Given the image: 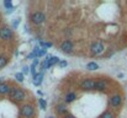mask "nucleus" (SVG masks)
<instances>
[{"label": "nucleus", "instance_id": "obj_7", "mask_svg": "<svg viewBox=\"0 0 127 118\" xmlns=\"http://www.w3.org/2000/svg\"><path fill=\"white\" fill-rule=\"evenodd\" d=\"M80 89L84 90V91H90V90H94L95 89V80L94 79H84L81 82H80Z\"/></svg>", "mask_w": 127, "mask_h": 118}, {"label": "nucleus", "instance_id": "obj_1", "mask_svg": "<svg viewBox=\"0 0 127 118\" xmlns=\"http://www.w3.org/2000/svg\"><path fill=\"white\" fill-rule=\"evenodd\" d=\"M9 98L13 101V102H16V103H19V102H22V101H25L26 100V92H25V90L24 89H21V87H11V91L9 92Z\"/></svg>", "mask_w": 127, "mask_h": 118}, {"label": "nucleus", "instance_id": "obj_17", "mask_svg": "<svg viewBox=\"0 0 127 118\" xmlns=\"http://www.w3.org/2000/svg\"><path fill=\"white\" fill-rule=\"evenodd\" d=\"M99 118H113V114H112L110 111H105Z\"/></svg>", "mask_w": 127, "mask_h": 118}, {"label": "nucleus", "instance_id": "obj_15", "mask_svg": "<svg viewBox=\"0 0 127 118\" xmlns=\"http://www.w3.org/2000/svg\"><path fill=\"white\" fill-rule=\"evenodd\" d=\"M9 63V58L5 55H0V69H3L4 66H6Z\"/></svg>", "mask_w": 127, "mask_h": 118}, {"label": "nucleus", "instance_id": "obj_13", "mask_svg": "<svg viewBox=\"0 0 127 118\" xmlns=\"http://www.w3.org/2000/svg\"><path fill=\"white\" fill-rule=\"evenodd\" d=\"M56 112L58 113V114H61V116H67V112H68V109H67V107L64 106V105H57L56 106Z\"/></svg>", "mask_w": 127, "mask_h": 118}, {"label": "nucleus", "instance_id": "obj_10", "mask_svg": "<svg viewBox=\"0 0 127 118\" xmlns=\"http://www.w3.org/2000/svg\"><path fill=\"white\" fill-rule=\"evenodd\" d=\"M11 91V86L5 82V81H1L0 82V95L4 96V95H9V92Z\"/></svg>", "mask_w": 127, "mask_h": 118}, {"label": "nucleus", "instance_id": "obj_20", "mask_svg": "<svg viewBox=\"0 0 127 118\" xmlns=\"http://www.w3.org/2000/svg\"><path fill=\"white\" fill-rule=\"evenodd\" d=\"M4 5H5V8H8V9H11V8H13V4H11L10 1H5Z\"/></svg>", "mask_w": 127, "mask_h": 118}, {"label": "nucleus", "instance_id": "obj_3", "mask_svg": "<svg viewBox=\"0 0 127 118\" xmlns=\"http://www.w3.org/2000/svg\"><path fill=\"white\" fill-rule=\"evenodd\" d=\"M30 20H31V22H32L33 25L38 26V25H42V24L46 21V15H45V13H42V11H35V13H32Z\"/></svg>", "mask_w": 127, "mask_h": 118}, {"label": "nucleus", "instance_id": "obj_8", "mask_svg": "<svg viewBox=\"0 0 127 118\" xmlns=\"http://www.w3.org/2000/svg\"><path fill=\"white\" fill-rule=\"evenodd\" d=\"M121 102H122V97H121L118 93H115V95L110 96V98H109V105H110L111 107H113V108L118 107V106L121 105Z\"/></svg>", "mask_w": 127, "mask_h": 118}, {"label": "nucleus", "instance_id": "obj_4", "mask_svg": "<svg viewBox=\"0 0 127 118\" xmlns=\"http://www.w3.org/2000/svg\"><path fill=\"white\" fill-rule=\"evenodd\" d=\"M13 36H14V32L10 27H8V26L0 27V39L1 41L9 42V41L13 39Z\"/></svg>", "mask_w": 127, "mask_h": 118}, {"label": "nucleus", "instance_id": "obj_22", "mask_svg": "<svg viewBox=\"0 0 127 118\" xmlns=\"http://www.w3.org/2000/svg\"><path fill=\"white\" fill-rule=\"evenodd\" d=\"M63 118H74V117H73L72 114H67V116H64Z\"/></svg>", "mask_w": 127, "mask_h": 118}, {"label": "nucleus", "instance_id": "obj_5", "mask_svg": "<svg viewBox=\"0 0 127 118\" xmlns=\"http://www.w3.org/2000/svg\"><path fill=\"white\" fill-rule=\"evenodd\" d=\"M104 51H105V47H104L102 42L96 41V42H93L90 44V53L93 55H100L104 53Z\"/></svg>", "mask_w": 127, "mask_h": 118}, {"label": "nucleus", "instance_id": "obj_11", "mask_svg": "<svg viewBox=\"0 0 127 118\" xmlns=\"http://www.w3.org/2000/svg\"><path fill=\"white\" fill-rule=\"evenodd\" d=\"M75 100H77V93L73 92V91L67 92V95L64 96V101H65L67 103H72V102H74Z\"/></svg>", "mask_w": 127, "mask_h": 118}, {"label": "nucleus", "instance_id": "obj_19", "mask_svg": "<svg viewBox=\"0 0 127 118\" xmlns=\"http://www.w3.org/2000/svg\"><path fill=\"white\" fill-rule=\"evenodd\" d=\"M38 102H40L41 108H42V109H46V101H45L43 98H40V101H38Z\"/></svg>", "mask_w": 127, "mask_h": 118}, {"label": "nucleus", "instance_id": "obj_6", "mask_svg": "<svg viewBox=\"0 0 127 118\" xmlns=\"http://www.w3.org/2000/svg\"><path fill=\"white\" fill-rule=\"evenodd\" d=\"M59 49H61L63 53L70 54V53L73 52V49H74V44H73V42H72L70 39H64V41L61 42V44H59Z\"/></svg>", "mask_w": 127, "mask_h": 118}, {"label": "nucleus", "instance_id": "obj_23", "mask_svg": "<svg viewBox=\"0 0 127 118\" xmlns=\"http://www.w3.org/2000/svg\"><path fill=\"white\" fill-rule=\"evenodd\" d=\"M48 118H53V117H48Z\"/></svg>", "mask_w": 127, "mask_h": 118}, {"label": "nucleus", "instance_id": "obj_21", "mask_svg": "<svg viewBox=\"0 0 127 118\" xmlns=\"http://www.w3.org/2000/svg\"><path fill=\"white\" fill-rule=\"evenodd\" d=\"M59 66H67V62H59Z\"/></svg>", "mask_w": 127, "mask_h": 118}, {"label": "nucleus", "instance_id": "obj_9", "mask_svg": "<svg viewBox=\"0 0 127 118\" xmlns=\"http://www.w3.org/2000/svg\"><path fill=\"white\" fill-rule=\"evenodd\" d=\"M107 89V82L102 79H99V80H95V89L96 91H104Z\"/></svg>", "mask_w": 127, "mask_h": 118}, {"label": "nucleus", "instance_id": "obj_12", "mask_svg": "<svg viewBox=\"0 0 127 118\" xmlns=\"http://www.w3.org/2000/svg\"><path fill=\"white\" fill-rule=\"evenodd\" d=\"M42 80H43V74H42V73H38V74H36V75L33 76L32 82H33L35 86H40V85L42 84Z\"/></svg>", "mask_w": 127, "mask_h": 118}, {"label": "nucleus", "instance_id": "obj_16", "mask_svg": "<svg viewBox=\"0 0 127 118\" xmlns=\"http://www.w3.org/2000/svg\"><path fill=\"white\" fill-rule=\"evenodd\" d=\"M86 69L88 70H97L99 69V65L95 63V62H90L86 64Z\"/></svg>", "mask_w": 127, "mask_h": 118}, {"label": "nucleus", "instance_id": "obj_18", "mask_svg": "<svg viewBox=\"0 0 127 118\" xmlns=\"http://www.w3.org/2000/svg\"><path fill=\"white\" fill-rule=\"evenodd\" d=\"M15 79H16L17 81L22 82V81H24V74H21V73H17V74L15 75Z\"/></svg>", "mask_w": 127, "mask_h": 118}, {"label": "nucleus", "instance_id": "obj_14", "mask_svg": "<svg viewBox=\"0 0 127 118\" xmlns=\"http://www.w3.org/2000/svg\"><path fill=\"white\" fill-rule=\"evenodd\" d=\"M47 64H48V68H51V66H53V65H56L57 63H59V59H58V57H47Z\"/></svg>", "mask_w": 127, "mask_h": 118}, {"label": "nucleus", "instance_id": "obj_2", "mask_svg": "<svg viewBox=\"0 0 127 118\" xmlns=\"http://www.w3.org/2000/svg\"><path fill=\"white\" fill-rule=\"evenodd\" d=\"M20 116L24 118H32L35 116V107L31 103H24L20 106Z\"/></svg>", "mask_w": 127, "mask_h": 118}]
</instances>
